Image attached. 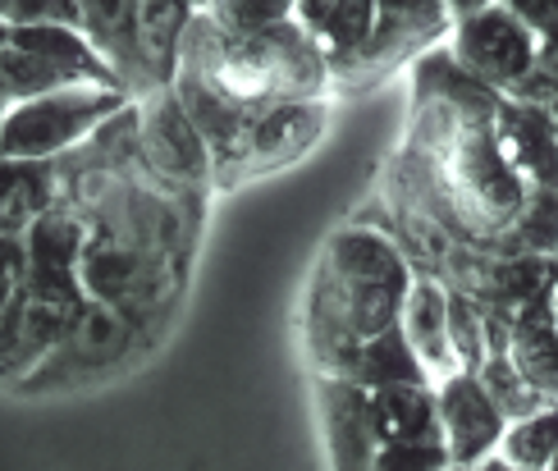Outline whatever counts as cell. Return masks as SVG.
Segmentation results:
<instances>
[{
  "label": "cell",
  "instance_id": "cell-28",
  "mask_svg": "<svg viewBox=\"0 0 558 471\" xmlns=\"http://www.w3.org/2000/svg\"><path fill=\"white\" fill-rule=\"evenodd\" d=\"M481 5H490V0H445V10H449V19H462V14H472V10H481Z\"/></svg>",
  "mask_w": 558,
  "mask_h": 471
},
{
  "label": "cell",
  "instance_id": "cell-21",
  "mask_svg": "<svg viewBox=\"0 0 558 471\" xmlns=\"http://www.w3.org/2000/svg\"><path fill=\"white\" fill-rule=\"evenodd\" d=\"M74 78L64 74L60 64L41 60L33 51H19V46H0V92H5V101L19 106V101H33V97H46V92L56 87H69Z\"/></svg>",
  "mask_w": 558,
  "mask_h": 471
},
{
  "label": "cell",
  "instance_id": "cell-1",
  "mask_svg": "<svg viewBox=\"0 0 558 471\" xmlns=\"http://www.w3.org/2000/svg\"><path fill=\"white\" fill-rule=\"evenodd\" d=\"M412 275L416 266L408 262V252L380 229L348 225L325 243L307 293V316H302L316 375L348 381L357 343L376 339L399 321Z\"/></svg>",
  "mask_w": 558,
  "mask_h": 471
},
{
  "label": "cell",
  "instance_id": "cell-26",
  "mask_svg": "<svg viewBox=\"0 0 558 471\" xmlns=\"http://www.w3.org/2000/svg\"><path fill=\"white\" fill-rule=\"evenodd\" d=\"M449 458L439 444H380L371 471H445Z\"/></svg>",
  "mask_w": 558,
  "mask_h": 471
},
{
  "label": "cell",
  "instance_id": "cell-6",
  "mask_svg": "<svg viewBox=\"0 0 558 471\" xmlns=\"http://www.w3.org/2000/svg\"><path fill=\"white\" fill-rule=\"evenodd\" d=\"M133 106H137L133 110V143L147 152L156 174L189 183V188H202L206 179H216L211 152H206L202 133L189 124V114H183L179 101L170 97V87H160Z\"/></svg>",
  "mask_w": 558,
  "mask_h": 471
},
{
  "label": "cell",
  "instance_id": "cell-18",
  "mask_svg": "<svg viewBox=\"0 0 558 471\" xmlns=\"http://www.w3.org/2000/svg\"><path fill=\"white\" fill-rule=\"evenodd\" d=\"M348 381H353L357 389H366V394L371 389H393V385H430L426 371L416 366L412 348L403 343L399 325H389V329H380L376 339L357 343L353 366H348Z\"/></svg>",
  "mask_w": 558,
  "mask_h": 471
},
{
  "label": "cell",
  "instance_id": "cell-24",
  "mask_svg": "<svg viewBox=\"0 0 558 471\" xmlns=\"http://www.w3.org/2000/svg\"><path fill=\"white\" fill-rule=\"evenodd\" d=\"M5 28H78L74 0H0Z\"/></svg>",
  "mask_w": 558,
  "mask_h": 471
},
{
  "label": "cell",
  "instance_id": "cell-22",
  "mask_svg": "<svg viewBox=\"0 0 558 471\" xmlns=\"http://www.w3.org/2000/svg\"><path fill=\"white\" fill-rule=\"evenodd\" d=\"M445 325H449V352H453L458 371H476L485 362V352H490V348H485V312H481V302H472L468 293L449 289V316H445Z\"/></svg>",
  "mask_w": 558,
  "mask_h": 471
},
{
  "label": "cell",
  "instance_id": "cell-14",
  "mask_svg": "<svg viewBox=\"0 0 558 471\" xmlns=\"http://www.w3.org/2000/svg\"><path fill=\"white\" fill-rule=\"evenodd\" d=\"M376 0H293L289 23L325 56V69L348 60L371 33Z\"/></svg>",
  "mask_w": 558,
  "mask_h": 471
},
{
  "label": "cell",
  "instance_id": "cell-16",
  "mask_svg": "<svg viewBox=\"0 0 558 471\" xmlns=\"http://www.w3.org/2000/svg\"><path fill=\"white\" fill-rule=\"evenodd\" d=\"M366 412L380 444H439L435 426V389L430 385H393L371 389Z\"/></svg>",
  "mask_w": 558,
  "mask_h": 471
},
{
  "label": "cell",
  "instance_id": "cell-20",
  "mask_svg": "<svg viewBox=\"0 0 558 471\" xmlns=\"http://www.w3.org/2000/svg\"><path fill=\"white\" fill-rule=\"evenodd\" d=\"M476 375V385H481V394L495 403V412L504 416V421H518V416H531V412H541V408H549L554 398H545L536 385H526L522 381V371L504 358V352H485V362L472 371Z\"/></svg>",
  "mask_w": 558,
  "mask_h": 471
},
{
  "label": "cell",
  "instance_id": "cell-9",
  "mask_svg": "<svg viewBox=\"0 0 558 471\" xmlns=\"http://www.w3.org/2000/svg\"><path fill=\"white\" fill-rule=\"evenodd\" d=\"M78 289H83V298L106 302V307L129 316V307L151 298L156 266L137 243H120L106 229L101 233L87 229V247H83V262H78Z\"/></svg>",
  "mask_w": 558,
  "mask_h": 471
},
{
  "label": "cell",
  "instance_id": "cell-10",
  "mask_svg": "<svg viewBox=\"0 0 558 471\" xmlns=\"http://www.w3.org/2000/svg\"><path fill=\"white\" fill-rule=\"evenodd\" d=\"M78 5V33L87 37V46L101 56V64L114 74L133 101L151 97V78L137 56V0H74Z\"/></svg>",
  "mask_w": 558,
  "mask_h": 471
},
{
  "label": "cell",
  "instance_id": "cell-4",
  "mask_svg": "<svg viewBox=\"0 0 558 471\" xmlns=\"http://www.w3.org/2000/svg\"><path fill=\"white\" fill-rule=\"evenodd\" d=\"M449 10L445 0H376L371 14V33L348 60L325 69V78L339 92H362L389 78L393 69L412 64L416 56H426L430 46L449 37Z\"/></svg>",
  "mask_w": 558,
  "mask_h": 471
},
{
  "label": "cell",
  "instance_id": "cell-30",
  "mask_svg": "<svg viewBox=\"0 0 558 471\" xmlns=\"http://www.w3.org/2000/svg\"><path fill=\"white\" fill-rule=\"evenodd\" d=\"M179 5H189V10H193V14H202V10H206V5H211V0H179Z\"/></svg>",
  "mask_w": 558,
  "mask_h": 471
},
{
  "label": "cell",
  "instance_id": "cell-25",
  "mask_svg": "<svg viewBox=\"0 0 558 471\" xmlns=\"http://www.w3.org/2000/svg\"><path fill=\"white\" fill-rule=\"evenodd\" d=\"M508 101H522V106H541V110H554V41L541 46L536 64L504 92Z\"/></svg>",
  "mask_w": 558,
  "mask_h": 471
},
{
  "label": "cell",
  "instance_id": "cell-3",
  "mask_svg": "<svg viewBox=\"0 0 558 471\" xmlns=\"http://www.w3.org/2000/svg\"><path fill=\"white\" fill-rule=\"evenodd\" d=\"M129 106V92L97 83H69L19 101L0 114V160H60L110 129Z\"/></svg>",
  "mask_w": 558,
  "mask_h": 471
},
{
  "label": "cell",
  "instance_id": "cell-23",
  "mask_svg": "<svg viewBox=\"0 0 558 471\" xmlns=\"http://www.w3.org/2000/svg\"><path fill=\"white\" fill-rule=\"evenodd\" d=\"M293 0H211L202 14L225 33H247V28H270V23H289Z\"/></svg>",
  "mask_w": 558,
  "mask_h": 471
},
{
  "label": "cell",
  "instance_id": "cell-12",
  "mask_svg": "<svg viewBox=\"0 0 558 471\" xmlns=\"http://www.w3.org/2000/svg\"><path fill=\"white\" fill-rule=\"evenodd\" d=\"M490 133H495L499 156L508 160V170L522 179L526 193H536V188H554V152H558V143H554V110L499 97V106L490 114Z\"/></svg>",
  "mask_w": 558,
  "mask_h": 471
},
{
  "label": "cell",
  "instance_id": "cell-15",
  "mask_svg": "<svg viewBox=\"0 0 558 471\" xmlns=\"http://www.w3.org/2000/svg\"><path fill=\"white\" fill-rule=\"evenodd\" d=\"M504 358L522 371L526 385H536L545 398L558 389V352H554V316L549 298H536L504 316Z\"/></svg>",
  "mask_w": 558,
  "mask_h": 471
},
{
  "label": "cell",
  "instance_id": "cell-27",
  "mask_svg": "<svg viewBox=\"0 0 558 471\" xmlns=\"http://www.w3.org/2000/svg\"><path fill=\"white\" fill-rule=\"evenodd\" d=\"M508 14H518L536 37H554V0H499Z\"/></svg>",
  "mask_w": 558,
  "mask_h": 471
},
{
  "label": "cell",
  "instance_id": "cell-17",
  "mask_svg": "<svg viewBox=\"0 0 558 471\" xmlns=\"http://www.w3.org/2000/svg\"><path fill=\"white\" fill-rule=\"evenodd\" d=\"M56 206V160H0V233L28 229Z\"/></svg>",
  "mask_w": 558,
  "mask_h": 471
},
{
  "label": "cell",
  "instance_id": "cell-29",
  "mask_svg": "<svg viewBox=\"0 0 558 471\" xmlns=\"http://www.w3.org/2000/svg\"><path fill=\"white\" fill-rule=\"evenodd\" d=\"M472 471H513V467H508V462H499V458L490 454V458H485V462H476Z\"/></svg>",
  "mask_w": 558,
  "mask_h": 471
},
{
  "label": "cell",
  "instance_id": "cell-31",
  "mask_svg": "<svg viewBox=\"0 0 558 471\" xmlns=\"http://www.w3.org/2000/svg\"><path fill=\"white\" fill-rule=\"evenodd\" d=\"M10 110V101H5V92H0V114H5Z\"/></svg>",
  "mask_w": 558,
  "mask_h": 471
},
{
  "label": "cell",
  "instance_id": "cell-11",
  "mask_svg": "<svg viewBox=\"0 0 558 471\" xmlns=\"http://www.w3.org/2000/svg\"><path fill=\"white\" fill-rule=\"evenodd\" d=\"M316 408L325 431V454L335 471H371L376 467V426L366 412V389L339 375H316Z\"/></svg>",
  "mask_w": 558,
  "mask_h": 471
},
{
  "label": "cell",
  "instance_id": "cell-33",
  "mask_svg": "<svg viewBox=\"0 0 558 471\" xmlns=\"http://www.w3.org/2000/svg\"><path fill=\"white\" fill-rule=\"evenodd\" d=\"M445 471H472V467H445Z\"/></svg>",
  "mask_w": 558,
  "mask_h": 471
},
{
  "label": "cell",
  "instance_id": "cell-7",
  "mask_svg": "<svg viewBox=\"0 0 558 471\" xmlns=\"http://www.w3.org/2000/svg\"><path fill=\"white\" fill-rule=\"evenodd\" d=\"M435 389V426H439V449H445L449 467H476L495 454L504 435V416L495 403L481 394L472 371L445 375Z\"/></svg>",
  "mask_w": 558,
  "mask_h": 471
},
{
  "label": "cell",
  "instance_id": "cell-2",
  "mask_svg": "<svg viewBox=\"0 0 558 471\" xmlns=\"http://www.w3.org/2000/svg\"><path fill=\"white\" fill-rule=\"evenodd\" d=\"M174 69L247 114L275 101H316L330 92L325 56L293 23L225 33L206 14H193L179 37Z\"/></svg>",
  "mask_w": 558,
  "mask_h": 471
},
{
  "label": "cell",
  "instance_id": "cell-19",
  "mask_svg": "<svg viewBox=\"0 0 558 471\" xmlns=\"http://www.w3.org/2000/svg\"><path fill=\"white\" fill-rule=\"evenodd\" d=\"M554 454H558V416L554 403L518 416V421H504V435L495 444V458L508 462L513 471H554Z\"/></svg>",
  "mask_w": 558,
  "mask_h": 471
},
{
  "label": "cell",
  "instance_id": "cell-8",
  "mask_svg": "<svg viewBox=\"0 0 558 471\" xmlns=\"http://www.w3.org/2000/svg\"><path fill=\"white\" fill-rule=\"evenodd\" d=\"M325 97L316 101H275L266 110H252L243 147H239V165L234 179H252L262 170H279V165H293L302 152H312L325 133Z\"/></svg>",
  "mask_w": 558,
  "mask_h": 471
},
{
  "label": "cell",
  "instance_id": "cell-13",
  "mask_svg": "<svg viewBox=\"0 0 558 471\" xmlns=\"http://www.w3.org/2000/svg\"><path fill=\"white\" fill-rule=\"evenodd\" d=\"M445 316H449V289H445V279L416 270L408 293H403L399 321H393V325H399L403 343L412 348V358H416V366L426 371L430 385H439L445 375L458 371L453 352H449V325H445Z\"/></svg>",
  "mask_w": 558,
  "mask_h": 471
},
{
  "label": "cell",
  "instance_id": "cell-32",
  "mask_svg": "<svg viewBox=\"0 0 558 471\" xmlns=\"http://www.w3.org/2000/svg\"><path fill=\"white\" fill-rule=\"evenodd\" d=\"M5 37H10V28H5V23H0V46H5Z\"/></svg>",
  "mask_w": 558,
  "mask_h": 471
},
{
  "label": "cell",
  "instance_id": "cell-5",
  "mask_svg": "<svg viewBox=\"0 0 558 471\" xmlns=\"http://www.w3.org/2000/svg\"><path fill=\"white\" fill-rule=\"evenodd\" d=\"M545 41H554V37H536L518 14H508L499 0H490V5L449 23L445 51L453 56L462 74H472L476 83H485L504 97V92L536 64Z\"/></svg>",
  "mask_w": 558,
  "mask_h": 471
}]
</instances>
